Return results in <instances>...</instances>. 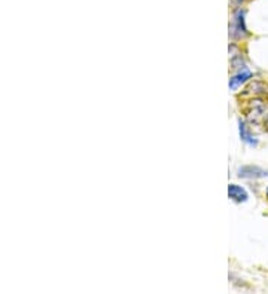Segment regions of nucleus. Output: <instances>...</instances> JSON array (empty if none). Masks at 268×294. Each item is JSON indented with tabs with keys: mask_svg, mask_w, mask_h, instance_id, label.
Listing matches in <instances>:
<instances>
[{
	"mask_svg": "<svg viewBox=\"0 0 268 294\" xmlns=\"http://www.w3.org/2000/svg\"><path fill=\"white\" fill-rule=\"evenodd\" d=\"M239 177L240 178H266L268 177V171L260 168V167H254V165H246L239 168Z\"/></svg>",
	"mask_w": 268,
	"mask_h": 294,
	"instance_id": "3",
	"label": "nucleus"
},
{
	"mask_svg": "<svg viewBox=\"0 0 268 294\" xmlns=\"http://www.w3.org/2000/svg\"><path fill=\"white\" fill-rule=\"evenodd\" d=\"M266 193H267V198H268V187H267V192H266Z\"/></svg>",
	"mask_w": 268,
	"mask_h": 294,
	"instance_id": "7",
	"label": "nucleus"
},
{
	"mask_svg": "<svg viewBox=\"0 0 268 294\" xmlns=\"http://www.w3.org/2000/svg\"><path fill=\"white\" fill-rule=\"evenodd\" d=\"M239 134H240L242 141H245L248 146H252V147L258 146V140H257V138L254 137V134L248 129V125H246L245 120H239Z\"/></svg>",
	"mask_w": 268,
	"mask_h": 294,
	"instance_id": "6",
	"label": "nucleus"
},
{
	"mask_svg": "<svg viewBox=\"0 0 268 294\" xmlns=\"http://www.w3.org/2000/svg\"><path fill=\"white\" fill-rule=\"evenodd\" d=\"M248 34L249 33H248L246 22H245V12L242 9H239L234 15L233 24H231V36L236 39H242Z\"/></svg>",
	"mask_w": 268,
	"mask_h": 294,
	"instance_id": "2",
	"label": "nucleus"
},
{
	"mask_svg": "<svg viewBox=\"0 0 268 294\" xmlns=\"http://www.w3.org/2000/svg\"><path fill=\"white\" fill-rule=\"evenodd\" d=\"M252 77V73L249 68H242L239 73H236L231 79H230V89H237L239 86H242L245 82H248Z\"/></svg>",
	"mask_w": 268,
	"mask_h": 294,
	"instance_id": "5",
	"label": "nucleus"
},
{
	"mask_svg": "<svg viewBox=\"0 0 268 294\" xmlns=\"http://www.w3.org/2000/svg\"><path fill=\"white\" fill-rule=\"evenodd\" d=\"M267 106L263 100H252L249 103V107L246 109L248 119L254 123H261L266 119Z\"/></svg>",
	"mask_w": 268,
	"mask_h": 294,
	"instance_id": "1",
	"label": "nucleus"
},
{
	"mask_svg": "<svg viewBox=\"0 0 268 294\" xmlns=\"http://www.w3.org/2000/svg\"><path fill=\"white\" fill-rule=\"evenodd\" d=\"M228 196H230V199H233L237 204L246 202L248 198H249L248 192L242 186H239V184H230L228 186Z\"/></svg>",
	"mask_w": 268,
	"mask_h": 294,
	"instance_id": "4",
	"label": "nucleus"
},
{
	"mask_svg": "<svg viewBox=\"0 0 268 294\" xmlns=\"http://www.w3.org/2000/svg\"><path fill=\"white\" fill-rule=\"evenodd\" d=\"M267 131H268V120H267Z\"/></svg>",
	"mask_w": 268,
	"mask_h": 294,
	"instance_id": "8",
	"label": "nucleus"
}]
</instances>
